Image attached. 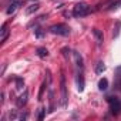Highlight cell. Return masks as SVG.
<instances>
[{
    "instance_id": "obj_1",
    "label": "cell",
    "mask_w": 121,
    "mask_h": 121,
    "mask_svg": "<svg viewBox=\"0 0 121 121\" xmlns=\"http://www.w3.org/2000/svg\"><path fill=\"white\" fill-rule=\"evenodd\" d=\"M48 31H50L51 34H57V36L66 37V36L70 34V27L66 26V24H53V26L48 29Z\"/></svg>"
},
{
    "instance_id": "obj_2",
    "label": "cell",
    "mask_w": 121,
    "mask_h": 121,
    "mask_svg": "<svg viewBox=\"0 0 121 121\" xmlns=\"http://www.w3.org/2000/svg\"><path fill=\"white\" fill-rule=\"evenodd\" d=\"M88 13H90V7H88V4L84 3V2L77 3V4L74 6V9H73V14H74L76 17H83V16H87Z\"/></svg>"
},
{
    "instance_id": "obj_3",
    "label": "cell",
    "mask_w": 121,
    "mask_h": 121,
    "mask_svg": "<svg viewBox=\"0 0 121 121\" xmlns=\"http://www.w3.org/2000/svg\"><path fill=\"white\" fill-rule=\"evenodd\" d=\"M107 101H108V105H110L111 112L114 115H118L121 112V101L117 97H107Z\"/></svg>"
},
{
    "instance_id": "obj_4",
    "label": "cell",
    "mask_w": 121,
    "mask_h": 121,
    "mask_svg": "<svg viewBox=\"0 0 121 121\" xmlns=\"http://www.w3.org/2000/svg\"><path fill=\"white\" fill-rule=\"evenodd\" d=\"M61 105L66 107L67 105V87H66V77L61 76Z\"/></svg>"
},
{
    "instance_id": "obj_5",
    "label": "cell",
    "mask_w": 121,
    "mask_h": 121,
    "mask_svg": "<svg viewBox=\"0 0 121 121\" xmlns=\"http://www.w3.org/2000/svg\"><path fill=\"white\" fill-rule=\"evenodd\" d=\"M22 4V2H20V0H13V2L9 4V7H7V10H6V13L7 14H13L17 9H19V6Z\"/></svg>"
},
{
    "instance_id": "obj_6",
    "label": "cell",
    "mask_w": 121,
    "mask_h": 121,
    "mask_svg": "<svg viewBox=\"0 0 121 121\" xmlns=\"http://www.w3.org/2000/svg\"><path fill=\"white\" fill-rule=\"evenodd\" d=\"M9 27H7V24H3L2 26V30H0V41L2 43H4L6 40H7V37H9Z\"/></svg>"
},
{
    "instance_id": "obj_7",
    "label": "cell",
    "mask_w": 121,
    "mask_h": 121,
    "mask_svg": "<svg viewBox=\"0 0 121 121\" xmlns=\"http://www.w3.org/2000/svg\"><path fill=\"white\" fill-rule=\"evenodd\" d=\"M93 36L95 37L97 44H103V41H104V36H103V31H101V30H98V29H93Z\"/></svg>"
},
{
    "instance_id": "obj_8",
    "label": "cell",
    "mask_w": 121,
    "mask_h": 121,
    "mask_svg": "<svg viewBox=\"0 0 121 121\" xmlns=\"http://www.w3.org/2000/svg\"><path fill=\"white\" fill-rule=\"evenodd\" d=\"M27 98H29V93L27 91H24L19 98H17V105L19 107H23V105H26V103H27Z\"/></svg>"
},
{
    "instance_id": "obj_9",
    "label": "cell",
    "mask_w": 121,
    "mask_h": 121,
    "mask_svg": "<svg viewBox=\"0 0 121 121\" xmlns=\"http://www.w3.org/2000/svg\"><path fill=\"white\" fill-rule=\"evenodd\" d=\"M73 56H74V60H76L77 67H78L80 70H83V57H81V54L77 53V51H73Z\"/></svg>"
},
{
    "instance_id": "obj_10",
    "label": "cell",
    "mask_w": 121,
    "mask_h": 121,
    "mask_svg": "<svg viewBox=\"0 0 121 121\" xmlns=\"http://www.w3.org/2000/svg\"><path fill=\"white\" fill-rule=\"evenodd\" d=\"M77 88H78V91H83L84 90V76H83V73H78L77 74Z\"/></svg>"
},
{
    "instance_id": "obj_11",
    "label": "cell",
    "mask_w": 121,
    "mask_h": 121,
    "mask_svg": "<svg viewBox=\"0 0 121 121\" xmlns=\"http://www.w3.org/2000/svg\"><path fill=\"white\" fill-rule=\"evenodd\" d=\"M36 53H37V56H39L40 58H46V57H48V51H47L46 47H37Z\"/></svg>"
},
{
    "instance_id": "obj_12",
    "label": "cell",
    "mask_w": 121,
    "mask_h": 121,
    "mask_svg": "<svg viewBox=\"0 0 121 121\" xmlns=\"http://www.w3.org/2000/svg\"><path fill=\"white\" fill-rule=\"evenodd\" d=\"M98 88H100V91H105L108 88V80L107 78H101L98 81Z\"/></svg>"
},
{
    "instance_id": "obj_13",
    "label": "cell",
    "mask_w": 121,
    "mask_h": 121,
    "mask_svg": "<svg viewBox=\"0 0 121 121\" xmlns=\"http://www.w3.org/2000/svg\"><path fill=\"white\" fill-rule=\"evenodd\" d=\"M104 70H105L104 63H103V61H97V64H95V73H97V74H101Z\"/></svg>"
},
{
    "instance_id": "obj_14",
    "label": "cell",
    "mask_w": 121,
    "mask_h": 121,
    "mask_svg": "<svg viewBox=\"0 0 121 121\" xmlns=\"http://www.w3.org/2000/svg\"><path fill=\"white\" fill-rule=\"evenodd\" d=\"M48 97H50V110H48V111L53 112V111H54V94H53L51 90L48 91Z\"/></svg>"
},
{
    "instance_id": "obj_15",
    "label": "cell",
    "mask_w": 121,
    "mask_h": 121,
    "mask_svg": "<svg viewBox=\"0 0 121 121\" xmlns=\"http://www.w3.org/2000/svg\"><path fill=\"white\" fill-rule=\"evenodd\" d=\"M39 7H40V6H39V3H34V4H31V6L26 10V13H27V14H31V13L37 12V10H39Z\"/></svg>"
},
{
    "instance_id": "obj_16",
    "label": "cell",
    "mask_w": 121,
    "mask_h": 121,
    "mask_svg": "<svg viewBox=\"0 0 121 121\" xmlns=\"http://www.w3.org/2000/svg\"><path fill=\"white\" fill-rule=\"evenodd\" d=\"M120 29H121V22H117V23H115V27H114V30H112V37H117V36L120 34Z\"/></svg>"
},
{
    "instance_id": "obj_17",
    "label": "cell",
    "mask_w": 121,
    "mask_h": 121,
    "mask_svg": "<svg viewBox=\"0 0 121 121\" xmlns=\"http://www.w3.org/2000/svg\"><path fill=\"white\" fill-rule=\"evenodd\" d=\"M23 87H24V81H23V78L16 77V88H17V90H23Z\"/></svg>"
},
{
    "instance_id": "obj_18",
    "label": "cell",
    "mask_w": 121,
    "mask_h": 121,
    "mask_svg": "<svg viewBox=\"0 0 121 121\" xmlns=\"http://www.w3.org/2000/svg\"><path fill=\"white\" fill-rule=\"evenodd\" d=\"M118 7H121V0H115L114 3H111L110 7H108V10H117Z\"/></svg>"
},
{
    "instance_id": "obj_19",
    "label": "cell",
    "mask_w": 121,
    "mask_h": 121,
    "mask_svg": "<svg viewBox=\"0 0 121 121\" xmlns=\"http://www.w3.org/2000/svg\"><path fill=\"white\" fill-rule=\"evenodd\" d=\"M34 34H36V37L41 39V37L44 36V30H43L41 27H37V29H34Z\"/></svg>"
},
{
    "instance_id": "obj_20",
    "label": "cell",
    "mask_w": 121,
    "mask_h": 121,
    "mask_svg": "<svg viewBox=\"0 0 121 121\" xmlns=\"http://www.w3.org/2000/svg\"><path fill=\"white\" fill-rule=\"evenodd\" d=\"M44 115H46V110H44V108H41V110H40V112H39V115H37V118H39V120H43V118H44Z\"/></svg>"
},
{
    "instance_id": "obj_21",
    "label": "cell",
    "mask_w": 121,
    "mask_h": 121,
    "mask_svg": "<svg viewBox=\"0 0 121 121\" xmlns=\"http://www.w3.org/2000/svg\"><path fill=\"white\" fill-rule=\"evenodd\" d=\"M67 51H70V50H67V48H63V53H64V56L67 57Z\"/></svg>"
}]
</instances>
